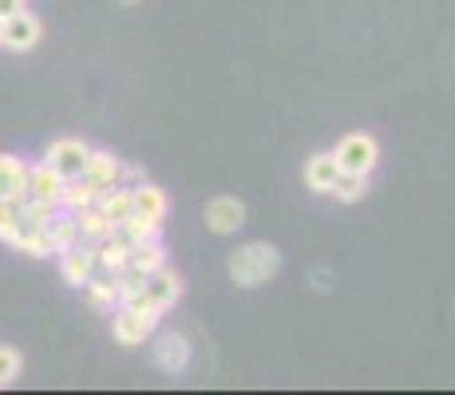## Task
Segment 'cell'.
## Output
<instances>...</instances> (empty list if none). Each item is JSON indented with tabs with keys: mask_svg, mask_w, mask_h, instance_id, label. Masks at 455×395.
<instances>
[{
	"mask_svg": "<svg viewBox=\"0 0 455 395\" xmlns=\"http://www.w3.org/2000/svg\"><path fill=\"white\" fill-rule=\"evenodd\" d=\"M64 174L52 170L48 162H32L28 166V198L48 201V206H60V194H64Z\"/></svg>",
	"mask_w": 455,
	"mask_h": 395,
	"instance_id": "8fae6325",
	"label": "cell"
},
{
	"mask_svg": "<svg viewBox=\"0 0 455 395\" xmlns=\"http://www.w3.org/2000/svg\"><path fill=\"white\" fill-rule=\"evenodd\" d=\"M119 170H124V158L111 154V151H87V166H84V178L95 182L100 190L108 186H119Z\"/></svg>",
	"mask_w": 455,
	"mask_h": 395,
	"instance_id": "4fadbf2b",
	"label": "cell"
},
{
	"mask_svg": "<svg viewBox=\"0 0 455 395\" xmlns=\"http://www.w3.org/2000/svg\"><path fill=\"white\" fill-rule=\"evenodd\" d=\"M84 293H87V304H92L95 312H116L119 309V285H116V277L111 273H103V277H92L84 285Z\"/></svg>",
	"mask_w": 455,
	"mask_h": 395,
	"instance_id": "ac0fdd59",
	"label": "cell"
},
{
	"mask_svg": "<svg viewBox=\"0 0 455 395\" xmlns=\"http://www.w3.org/2000/svg\"><path fill=\"white\" fill-rule=\"evenodd\" d=\"M139 182H147L143 166H131V162H124V170H119V186H139Z\"/></svg>",
	"mask_w": 455,
	"mask_h": 395,
	"instance_id": "83f0119b",
	"label": "cell"
},
{
	"mask_svg": "<svg viewBox=\"0 0 455 395\" xmlns=\"http://www.w3.org/2000/svg\"><path fill=\"white\" fill-rule=\"evenodd\" d=\"M28 198V162L16 154H0V201H20Z\"/></svg>",
	"mask_w": 455,
	"mask_h": 395,
	"instance_id": "30bf717a",
	"label": "cell"
},
{
	"mask_svg": "<svg viewBox=\"0 0 455 395\" xmlns=\"http://www.w3.org/2000/svg\"><path fill=\"white\" fill-rule=\"evenodd\" d=\"M56 214H60V206H48V201H36V198H24V201H20V222H24V230H48Z\"/></svg>",
	"mask_w": 455,
	"mask_h": 395,
	"instance_id": "cb8c5ba5",
	"label": "cell"
},
{
	"mask_svg": "<svg viewBox=\"0 0 455 395\" xmlns=\"http://www.w3.org/2000/svg\"><path fill=\"white\" fill-rule=\"evenodd\" d=\"M95 206H100L103 214H108V222L119 230V225L135 214V194H131V186H108V190H100Z\"/></svg>",
	"mask_w": 455,
	"mask_h": 395,
	"instance_id": "9a60e30c",
	"label": "cell"
},
{
	"mask_svg": "<svg viewBox=\"0 0 455 395\" xmlns=\"http://www.w3.org/2000/svg\"><path fill=\"white\" fill-rule=\"evenodd\" d=\"M131 265L143 269V273H155V269L166 265V245L159 237H151V241H135L131 245Z\"/></svg>",
	"mask_w": 455,
	"mask_h": 395,
	"instance_id": "7402d4cb",
	"label": "cell"
},
{
	"mask_svg": "<svg viewBox=\"0 0 455 395\" xmlns=\"http://www.w3.org/2000/svg\"><path fill=\"white\" fill-rule=\"evenodd\" d=\"M48 237H52V249H56V257H60V253H68L72 245H80V225H76V214L60 209V214L52 217V225H48Z\"/></svg>",
	"mask_w": 455,
	"mask_h": 395,
	"instance_id": "44dd1931",
	"label": "cell"
},
{
	"mask_svg": "<svg viewBox=\"0 0 455 395\" xmlns=\"http://www.w3.org/2000/svg\"><path fill=\"white\" fill-rule=\"evenodd\" d=\"M87 151H92V146H87L84 138H52L48 151H44V162H48L52 170H60L64 178H80L87 166Z\"/></svg>",
	"mask_w": 455,
	"mask_h": 395,
	"instance_id": "8992f818",
	"label": "cell"
},
{
	"mask_svg": "<svg viewBox=\"0 0 455 395\" xmlns=\"http://www.w3.org/2000/svg\"><path fill=\"white\" fill-rule=\"evenodd\" d=\"M372 190V174H337V182H332L329 194L340 201V206H356V201H364Z\"/></svg>",
	"mask_w": 455,
	"mask_h": 395,
	"instance_id": "d6986e66",
	"label": "cell"
},
{
	"mask_svg": "<svg viewBox=\"0 0 455 395\" xmlns=\"http://www.w3.org/2000/svg\"><path fill=\"white\" fill-rule=\"evenodd\" d=\"M155 367L166 375H179L190 367V340L179 336V332H166L159 336V344H155Z\"/></svg>",
	"mask_w": 455,
	"mask_h": 395,
	"instance_id": "9c48e42d",
	"label": "cell"
},
{
	"mask_svg": "<svg viewBox=\"0 0 455 395\" xmlns=\"http://www.w3.org/2000/svg\"><path fill=\"white\" fill-rule=\"evenodd\" d=\"M124 265H131V241L124 233L103 237V241L95 245V269H103V273L116 277Z\"/></svg>",
	"mask_w": 455,
	"mask_h": 395,
	"instance_id": "5bb4252c",
	"label": "cell"
},
{
	"mask_svg": "<svg viewBox=\"0 0 455 395\" xmlns=\"http://www.w3.org/2000/svg\"><path fill=\"white\" fill-rule=\"evenodd\" d=\"M163 312L151 309V304H119L111 312V336H116L119 348H139L155 328H159Z\"/></svg>",
	"mask_w": 455,
	"mask_h": 395,
	"instance_id": "7a4b0ae2",
	"label": "cell"
},
{
	"mask_svg": "<svg viewBox=\"0 0 455 395\" xmlns=\"http://www.w3.org/2000/svg\"><path fill=\"white\" fill-rule=\"evenodd\" d=\"M24 8H28V0H0V20H8V16L24 12Z\"/></svg>",
	"mask_w": 455,
	"mask_h": 395,
	"instance_id": "f546056e",
	"label": "cell"
},
{
	"mask_svg": "<svg viewBox=\"0 0 455 395\" xmlns=\"http://www.w3.org/2000/svg\"><path fill=\"white\" fill-rule=\"evenodd\" d=\"M44 40V20L36 12H16V16H8L4 20V36H0V48H8V51H32L36 43Z\"/></svg>",
	"mask_w": 455,
	"mask_h": 395,
	"instance_id": "52a82bcc",
	"label": "cell"
},
{
	"mask_svg": "<svg viewBox=\"0 0 455 395\" xmlns=\"http://www.w3.org/2000/svg\"><path fill=\"white\" fill-rule=\"evenodd\" d=\"M131 194H135V214L166 222V214H171V198H166V190H159L155 182H139V186H131Z\"/></svg>",
	"mask_w": 455,
	"mask_h": 395,
	"instance_id": "2e32d148",
	"label": "cell"
},
{
	"mask_svg": "<svg viewBox=\"0 0 455 395\" xmlns=\"http://www.w3.org/2000/svg\"><path fill=\"white\" fill-rule=\"evenodd\" d=\"M0 36H4V20H0Z\"/></svg>",
	"mask_w": 455,
	"mask_h": 395,
	"instance_id": "4dcf8cb0",
	"label": "cell"
},
{
	"mask_svg": "<svg viewBox=\"0 0 455 395\" xmlns=\"http://www.w3.org/2000/svg\"><path fill=\"white\" fill-rule=\"evenodd\" d=\"M119 233H124L131 245H135V241H151V237H163V222H155V217H147V214H131L127 222L119 225Z\"/></svg>",
	"mask_w": 455,
	"mask_h": 395,
	"instance_id": "d4e9b609",
	"label": "cell"
},
{
	"mask_svg": "<svg viewBox=\"0 0 455 395\" xmlns=\"http://www.w3.org/2000/svg\"><path fill=\"white\" fill-rule=\"evenodd\" d=\"M24 222H20V206L16 201H0V241L12 245L16 237H20Z\"/></svg>",
	"mask_w": 455,
	"mask_h": 395,
	"instance_id": "484cf974",
	"label": "cell"
},
{
	"mask_svg": "<svg viewBox=\"0 0 455 395\" xmlns=\"http://www.w3.org/2000/svg\"><path fill=\"white\" fill-rule=\"evenodd\" d=\"M12 249L24 253V257H56L48 230H20V237L12 241Z\"/></svg>",
	"mask_w": 455,
	"mask_h": 395,
	"instance_id": "603a6c76",
	"label": "cell"
},
{
	"mask_svg": "<svg viewBox=\"0 0 455 395\" xmlns=\"http://www.w3.org/2000/svg\"><path fill=\"white\" fill-rule=\"evenodd\" d=\"M95 198H100V186H95V182H87L84 174H80V178H68V182H64V194H60V209L76 214V209H84V206H95Z\"/></svg>",
	"mask_w": 455,
	"mask_h": 395,
	"instance_id": "ffe728a7",
	"label": "cell"
},
{
	"mask_svg": "<svg viewBox=\"0 0 455 395\" xmlns=\"http://www.w3.org/2000/svg\"><path fill=\"white\" fill-rule=\"evenodd\" d=\"M20 372H24V356L16 348L0 344V388H12L20 380Z\"/></svg>",
	"mask_w": 455,
	"mask_h": 395,
	"instance_id": "4316f807",
	"label": "cell"
},
{
	"mask_svg": "<svg viewBox=\"0 0 455 395\" xmlns=\"http://www.w3.org/2000/svg\"><path fill=\"white\" fill-rule=\"evenodd\" d=\"M203 217H206L210 233L230 237V233H238L242 225H246V206H242V198H234V194H218V198L206 201Z\"/></svg>",
	"mask_w": 455,
	"mask_h": 395,
	"instance_id": "5b68a950",
	"label": "cell"
},
{
	"mask_svg": "<svg viewBox=\"0 0 455 395\" xmlns=\"http://www.w3.org/2000/svg\"><path fill=\"white\" fill-rule=\"evenodd\" d=\"M124 4H139V0H124Z\"/></svg>",
	"mask_w": 455,
	"mask_h": 395,
	"instance_id": "1f68e13d",
	"label": "cell"
},
{
	"mask_svg": "<svg viewBox=\"0 0 455 395\" xmlns=\"http://www.w3.org/2000/svg\"><path fill=\"white\" fill-rule=\"evenodd\" d=\"M282 269V249L269 241H246L226 257V273L238 288H261Z\"/></svg>",
	"mask_w": 455,
	"mask_h": 395,
	"instance_id": "6da1fadb",
	"label": "cell"
},
{
	"mask_svg": "<svg viewBox=\"0 0 455 395\" xmlns=\"http://www.w3.org/2000/svg\"><path fill=\"white\" fill-rule=\"evenodd\" d=\"M332 280H337V277H332L329 269H313V288H317V293H329Z\"/></svg>",
	"mask_w": 455,
	"mask_h": 395,
	"instance_id": "f1b7e54d",
	"label": "cell"
},
{
	"mask_svg": "<svg viewBox=\"0 0 455 395\" xmlns=\"http://www.w3.org/2000/svg\"><path fill=\"white\" fill-rule=\"evenodd\" d=\"M60 277H64V285L72 288H84L87 280L95 277V245H72L68 253H60Z\"/></svg>",
	"mask_w": 455,
	"mask_h": 395,
	"instance_id": "ba28073f",
	"label": "cell"
},
{
	"mask_svg": "<svg viewBox=\"0 0 455 395\" xmlns=\"http://www.w3.org/2000/svg\"><path fill=\"white\" fill-rule=\"evenodd\" d=\"M337 174H340V166H337V158H332V151H317V154L305 158L301 178L313 194H329L332 182H337Z\"/></svg>",
	"mask_w": 455,
	"mask_h": 395,
	"instance_id": "7c38bea8",
	"label": "cell"
},
{
	"mask_svg": "<svg viewBox=\"0 0 455 395\" xmlns=\"http://www.w3.org/2000/svg\"><path fill=\"white\" fill-rule=\"evenodd\" d=\"M332 158L345 174H372L376 162H380V143L369 130H348L337 146H332Z\"/></svg>",
	"mask_w": 455,
	"mask_h": 395,
	"instance_id": "3957f363",
	"label": "cell"
},
{
	"mask_svg": "<svg viewBox=\"0 0 455 395\" xmlns=\"http://www.w3.org/2000/svg\"><path fill=\"white\" fill-rule=\"evenodd\" d=\"M182 293H187V285H182V277L174 273L171 265H163V269H155V273H147L143 280V293H139V301H131V304H151V309H174V304L182 301Z\"/></svg>",
	"mask_w": 455,
	"mask_h": 395,
	"instance_id": "277c9868",
	"label": "cell"
},
{
	"mask_svg": "<svg viewBox=\"0 0 455 395\" xmlns=\"http://www.w3.org/2000/svg\"><path fill=\"white\" fill-rule=\"evenodd\" d=\"M76 225H80V241H87V245H100L103 237L119 233L116 225L108 222V214H103L100 206H84V209H76Z\"/></svg>",
	"mask_w": 455,
	"mask_h": 395,
	"instance_id": "e0dca14e",
	"label": "cell"
}]
</instances>
